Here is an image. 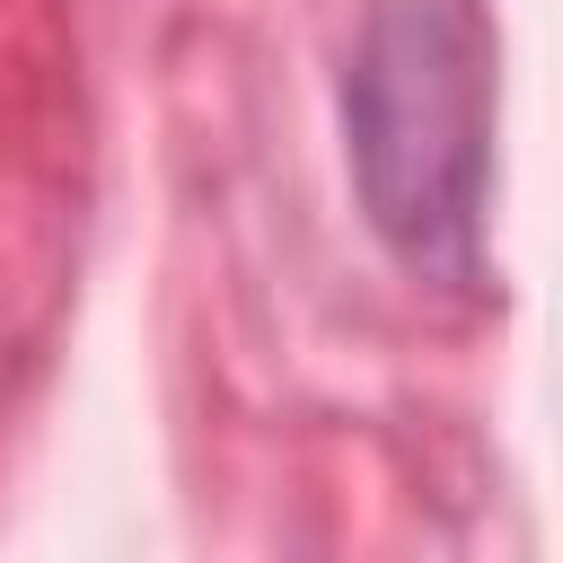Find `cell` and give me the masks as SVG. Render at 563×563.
Returning <instances> with one entry per match:
<instances>
[{
	"mask_svg": "<svg viewBox=\"0 0 563 563\" xmlns=\"http://www.w3.org/2000/svg\"><path fill=\"white\" fill-rule=\"evenodd\" d=\"M343 114L369 229L413 273L466 282L484 220V79L466 18L449 0H378Z\"/></svg>",
	"mask_w": 563,
	"mask_h": 563,
	"instance_id": "cell-1",
	"label": "cell"
}]
</instances>
